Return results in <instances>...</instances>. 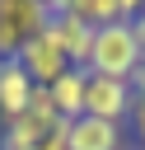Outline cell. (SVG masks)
I'll use <instances>...</instances> for the list:
<instances>
[{"label":"cell","mask_w":145,"mask_h":150,"mask_svg":"<svg viewBox=\"0 0 145 150\" xmlns=\"http://www.w3.org/2000/svg\"><path fill=\"white\" fill-rule=\"evenodd\" d=\"M140 66V42L131 33L126 19L94 28V52H89V75H108V80H131Z\"/></svg>","instance_id":"6da1fadb"},{"label":"cell","mask_w":145,"mask_h":150,"mask_svg":"<svg viewBox=\"0 0 145 150\" xmlns=\"http://www.w3.org/2000/svg\"><path fill=\"white\" fill-rule=\"evenodd\" d=\"M136 108V89L131 80H108V75H89L84 80V112L112 127H126Z\"/></svg>","instance_id":"7a4b0ae2"},{"label":"cell","mask_w":145,"mask_h":150,"mask_svg":"<svg viewBox=\"0 0 145 150\" xmlns=\"http://www.w3.org/2000/svg\"><path fill=\"white\" fill-rule=\"evenodd\" d=\"M47 28V14L37 0H0V56H19L23 42H33Z\"/></svg>","instance_id":"3957f363"},{"label":"cell","mask_w":145,"mask_h":150,"mask_svg":"<svg viewBox=\"0 0 145 150\" xmlns=\"http://www.w3.org/2000/svg\"><path fill=\"white\" fill-rule=\"evenodd\" d=\"M47 38L61 47V56L75 66V70H89V52H94V28L75 14H56L47 19Z\"/></svg>","instance_id":"277c9868"},{"label":"cell","mask_w":145,"mask_h":150,"mask_svg":"<svg viewBox=\"0 0 145 150\" xmlns=\"http://www.w3.org/2000/svg\"><path fill=\"white\" fill-rule=\"evenodd\" d=\"M19 66H23V70L33 75V84H42V89L70 70V61H65V56H61V47L47 38V28H42L33 42H23V52H19Z\"/></svg>","instance_id":"5b68a950"},{"label":"cell","mask_w":145,"mask_h":150,"mask_svg":"<svg viewBox=\"0 0 145 150\" xmlns=\"http://www.w3.org/2000/svg\"><path fill=\"white\" fill-rule=\"evenodd\" d=\"M65 150H126V127H112L84 112L65 122Z\"/></svg>","instance_id":"8992f818"},{"label":"cell","mask_w":145,"mask_h":150,"mask_svg":"<svg viewBox=\"0 0 145 150\" xmlns=\"http://www.w3.org/2000/svg\"><path fill=\"white\" fill-rule=\"evenodd\" d=\"M33 75L19 66V56H5L0 61V122H14L23 108H28V98H33Z\"/></svg>","instance_id":"52a82bcc"},{"label":"cell","mask_w":145,"mask_h":150,"mask_svg":"<svg viewBox=\"0 0 145 150\" xmlns=\"http://www.w3.org/2000/svg\"><path fill=\"white\" fill-rule=\"evenodd\" d=\"M84 80H89V70H75V66H70L61 80H51V84H47L51 108H56V117H61V122L84 117Z\"/></svg>","instance_id":"ba28073f"},{"label":"cell","mask_w":145,"mask_h":150,"mask_svg":"<svg viewBox=\"0 0 145 150\" xmlns=\"http://www.w3.org/2000/svg\"><path fill=\"white\" fill-rule=\"evenodd\" d=\"M65 14L84 19L89 28H108V23L122 19V14H117V0H65Z\"/></svg>","instance_id":"9c48e42d"},{"label":"cell","mask_w":145,"mask_h":150,"mask_svg":"<svg viewBox=\"0 0 145 150\" xmlns=\"http://www.w3.org/2000/svg\"><path fill=\"white\" fill-rule=\"evenodd\" d=\"M117 14L131 23V19H140V14H145V0H117Z\"/></svg>","instance_id":"30bf717a"},{"label":"cell","mask_w":145,"mask_h":150,"mask_svg":"<svg viewBox=\"0 0 145 150\" xmlns=\"http://www.w3.org/2000/svg\"><path fill=\"white\" fill-rule=\"evenodd\" d=\"M126 150H131V145H126Z\"/></svg>","instance_id":"8fae6325"},{"label":"cell","mask_w":145,"mask_h":150,"mask_svg":"<svg viewBox=\"0 0 145 150\" xmlns=\"http://www.w3.org/2000/svg\"><path fill=\"white\" fill-rule=\"evenodd\" d=\"M0 61H5V56H0Z\"/></svg>","instance_id":"7c38bea8"}]
</instances>
